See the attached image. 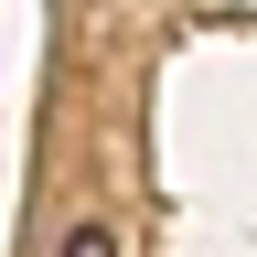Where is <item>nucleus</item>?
Segmentation results:
<instances>
[{"mask_svg":"<svg viewBox=\"0 0 257 257\" xmlns=\"http://www.w3.org/2000/svg\"><path fill=\"white\" fill-rule=\"evenodd\" d=\"M54 257H118V236H107V225H75V236H64Z\"/></svg>","mask_w":257,"mask_h":257,"instance_id":"nucleus-1","label":"nucleus"}]
</instances>
